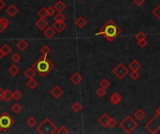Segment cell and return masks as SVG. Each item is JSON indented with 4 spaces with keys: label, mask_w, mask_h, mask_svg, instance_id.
Returning <instances> with one entry per match:
<instances>
[{
    "label": "cell",
    "mask_w": 160,
    "mask_h": 134,
    "mask_svg": "<svg viewBox=\"0 0 160 134\" xmlns=\"http://www.w3.org/2000/svg\"><path fill=\"white\" fill-rule=\"evenodd\" d=\"M123 30L112 21L109 20L101 28L100 30L95 34V37H103L108 42L111 43L113 40H115L121 34Z\"/></svg>",
    "instance_id": "cell-1"
},
{
    "label": "cell",
    "mask_w": 160,
    "mask_h": 134,
    "mask_svg": "<svg viewBox=\"0 0 160 134\" xmlns=\"http://www.w3.org/2000/svg\"><path fill=\"white\" fill-rule=\"evenodd\" d=\"M32 67L37 71V73L41 77H45L54 68V65L48 60L47 55H42V57L38 59L33 63Z\"/></svg>",
    "instance_id": "cell-2"
},
{
    "label": "cell",
    "mask_w": 160,
    "mask_h": 134,
    "mask_svg": "<svg viewBox=\"0 0 160 134\" xmlns=\"http://www.w3.org/2000/svg\"><path fill=\"white\" fill-rule=\"evenodd\" d=\"M121 129H123L125 133H132L138 128V122L131 115H126L119 124Z\"/></svg>",
    "instance_id": "cell-3"
},
{
    "label": "cell",
    "mask_w": 160,
    "mask_h": 134,
    "mask_svg": "<svg viewBox=\"0 0 160 134\" xmlns=\"http://www.w3.org/2000/svg\"><path fill=\"white\" fill-rule=\"evenodd\" d=\"M38 131L40 133H50V134H53V133H56L57 131V128L56 126L49 119V118H45L40 125L39 127L37 128Z\"/></svg>",
    "instance_id": "cell-4"
},
{
    "label": "cell",
    "mask_w": 160,
    "mask_h": 134,
    "mask_svg": "<svg viewBox=\"0 0 160 134\" xmlns=\"http://www.w3.org/2000/svg\"><path fill=\"white\" fill-rule=\"evenodd\" d=\"M14 125V119L7 113H3L0 115V128L3 131L9 129Z\"/></svg>",
    "instance_id": "cell-5"
},
{
    "label": "cell",
    "mask_w": 160,
    "mask_h": 134,
    "mask_svg": "<svg viewBox=\"0 0 160 134\" xmlns=\"http://www.w3.org/2000/svg\"><path fill=\"white\" fill-rule=\"evenodd\" d=\"M112 74L118 79H123L128 74V68H126L125 64L120 63L112 69Z\"/></svg>",
    "instance_id": "cell-6"
},
{
    "label": "cell",
    "mask_w": 160,
    "mask_h": 134,
    "mask_svg": "<svg viewBox=\"0 0 160 134\" xmlns=\"http://www.w3.org/2000/svg\"><path fill=\"white\" fill-rule=\"evenodd\" d=\"M122 96L120 95V93L119 92H117V91H115V92H113L112 94H111V96L110 97V102L113 104V105H118L120 102H121V101H122Z\"/></svg>",
    "instance_id": "cell-7"
},
{
    "label": "cell",
    "mask_w": 160,
    "mask_h": 134,
    "mask_svg": "<svg viewBox=\"0 0 160 134\" xmlns=\"http://www.w3.org/2000/svg\"><path fill=\"white\" fill-rule=\"evenodd\" d=\"M63 94H64V90L59 86H54L51 90V95L55 99H59Z\"/></svg>",
    "instance_id": "cell-8"
},
{
    "label": "cell",
    "mask_w": 160,
    "mask_h": 134,
    "mask_svg": "<svg viewBox=\"0 0 160 134\" xmlns=\"http://www.w3.org/2000/svg\"><path fill=\"white\" fill-rule=\"evenodd\" d=\"M6 13L10 16V17H14L19 13V9L14 6V5H10L7 9H6Z\"/></svg>",
    "instance_id": "cell-9"
},
{
    "label": "cell",
    "mask_w": 160,
    "mask_h": 134,
    "mask_svg": "<svg viewBox=\"0 0 160 134\" xmlns=\"http://www.w3.org/2000/svg\"><path fill=\"white\" fill-rule=\"evenodd\" d=\"M110 118H111V116H110L108 114L104 113V114L99 117L98 122H99V124H100L102 127H104V128H108V127H109V121H110Z\"/></svg>",
    "instance_id": "cell-10"
},
{
    "label": "cell",
    "mask_w": 160,
    "mask_h": 134,
    "mask_svg": "<svg viewBox=\"0 0 160 134\" xmlns=\"http://www.w3.org/2000/svg\"><path fill=\"white\" fill-rule=\"evenodd\" d=\"M54 29L56 31V33H62L65 28L67 27V24H65V22H54V25H53Z\"/></svg>",
    "instance_id": "cell-11"
},
{
    "label": "cell",
    "mask_w": 160,
    "mask_h": 134,
    "mask_svg": "<svg viewBox=\"0 0 160 134\" xmlns=\"http://www.w3.org/2000/svg\"><path fill=\"white\" fill-rule=\"evenodd\" d=\"M43 34L44 36L47 37V38H52L55 36L56 34V31L54 29V27L52 26H47L44 30H43Z\"/></svg>",
    "instance_id": "cell-12"
},
{
    "label": "cell",
    "mask_w": 160,
    "mask_h": 134,
    "mask_svg": "<svg viewBox=\"0 0 160 134\" xmlns=\"http://www.w3.org/2000/svg\"><path fill=\"white\" fill-rule=\"evenodd\" d=\"M70 81H71L74 85H79V84L82 83V76L78 72H75V73L70 76Z\"/></svg>",
    "instance_id": "cell-13"
},
{
    "label": "cell",
    "mask_w": 160,
    "mask_h": 134,
    "mask_svg": "<svg viewBox=\"0 0 160 134\" xmlns=\"http://www.w3.org/2000/svg\"><path fill=\"white\" fill-rule=\"evenodd\" d=\"M133 116H134V118H135L136 120H138V121H142V120L145 118L146 114L144 113V111H143L141 108H139V109H138V110L134 113Z\"/></svg>",
    "instance_id": "cell-14"
},
{
    "label": "cell",
    "mask_w": 160,
    "mask_h": 134,
    "mask_svg": "<svg viewBox=\"0 0 160 134\" xmlns=\"http://www.w3.org/2000/svg\"><path fill=\"white\" fill-rule=\"evenodd\" d=\"M128 68H129L131 71H139V70L142 68V65H141V63H139L137 60H134V61H132V62L129 63Z\"/></svg>",
    "instance_id": "cell-15"
},
{
    "label": "cell",
    "mask_w": 160,
    "mask_h": 134,
    "mask_svg": "<svg viewBox=\"0 0 160 134\" xmlns=\"http://www.w3.org/2000/svg\"><path fill=\"white\" fill-rule=\"evenodd\" d=\"M9 20L5 17H2V18H0V34H2L9 26Z\"/></svg>",
    "instance_id": "cell-16"
},
{
    "label": "cell",
    "mask_w": 160,
    "mask_h": 134,
    "mask_svg": "<svg viewBox=\"0 0 160 134\" xmlns=\"http://www.w3.org/2000/svg\"><path fill=\"white\" fill-rule=\"evenodd\" d=\"M36 26H37V28H39L40 30L43 31V30L48 26V22H47L45 19L40 18V20H38V21L36 22Z\"/></svg>",
    "instance_id": "cell-17"
},
{
    "label": "cell",
    "mask_w": 160,
    "mask_h": 134,
    "mask_svg": "<svg viewBox=\"0 0 160 134\" xmlns=\"http://www.w3.org/2000/svg\"><path fill=\"white\" fill-rule=\"evenodd\" d=\"M54 9L56 10L57 12H63V11L66 10V8H67L66 4L62 1V0H58V1L54 4Z\"/></svg>",
    "instance_id": "cell-18"
},
{
    "label": "cell",
    "mask_w": 160,
    "mask_h": 134,
    "mask_svg": "<svg viewBox=\"0 0 160 134\" xmlns=\"http://www.w3.org/2000/svg\"><path fill=\"white\" fill-rule=\"evenodd\" d=\"M75 24H76V26L80 29H82L86 24H87V21L82 17V16H80L79 18L76 19L75 21Z\"/></svg>",
    "instance_id": "cell-19"
},
{
    "label": "cell",
    "mask_w": 160,
    "mask_h": 134,
    "mask_svg": "<svg viewBox=\"0 0 160 134\" xmlns=\"http://www.w3.org/2000/svg\"><path fill=\"white\" fill-rule=\"evenodd\" d=\"M36 75H37V71H36L33 67H30V68H28V69H26V70L25 71V76H26L27 79L34 78Z\"/></svg>",
    "instance_id": "cell-20"
},
{
    "label": "cell",
    "mask_w": 160,
    "mask_h": 134,
    "mask_svg": "<svg viewBox=\"0 0 160 134\" xmlns=\"http://www.w3.org/2000/svg\"><path fill=\"white\" fill-rule=\"evenodd\" d=\"M16 47H17V49H18L19 50H21V51H25V50L28 48V43H27L26 40L21 39V40H19V41L17 42Z\"/></svg>",
    "instance_id": "cell-21"
},
{
    "label": "cell",
    "mask_w": 160,
    "mask_h": 134,
    "mask_svg": "<svg viewBox=\"0 0 160 134\" xmlns=\"http://www.w3.org/2000/svg\"><path fill=\"white\" fill-rule=\"evenodd\" d=\"M26 86H27L30 89H35L39 86V82H38L35 78H30V79L27 80Z\"/></svg>",
    "instance_id": "cell-22"
},
{
    "label": "cell",
    "mask_w": 160,
    "mask_h": 134,
    "mask_svg": "<svg viewBox=\"0 0 160 134\" xmlns=\"http://www.w3.org/2000/svg\"><path fill=\"white\" fill-rule=\"evenodd\" d=\"M19 72H20V68H19V66L16 65V63L10 66V68H9V73L12 76H17L19 74Z\"/></svg>",
    "instance_id": "cell-23"
},
{
    "label": "cell",
    "mask_w": 160,
    "mask_h": 134,
    "mask_svg": "<svg viewBox=\"0 0 160 134\" xmlns=\"http://www.w3.org/2000/svg\"><path fill=\"white\" fill-rule=\"evenodd\" d=\"M82 104H81L79 102H75L71 105V110H72L73 112H75V113H79V112H81V111H82Z\"/></svg>",
    "instance_id": "cell-24"
},
{
    "label": "cell",
    "mask_w": 160,
    "mask_h": 134,
    "mask_svg": "<svg viewBox=\"0 0 160 134\" xmlns=\"http://www.w3.org/2000/svg\"><path fill=\"white\" fill-rule=\"evenodd\" d=\"M38 15L40 17V18H42V19H46L47 17H49V15H48V11H47V9L46 8H41L39 11H38Z\"/></svg>",
    "instance_id": "cell-25"
},
{
    "label": "cell",
    "mask_w": 160,
    "mask_h": 134,
    "mask_svg": "<svg viewBox=\"0 0 160 134\" xmlns=\"http://www.w3.org/2000/svg\"><path fill=\"white\" fill-rule=\"evenodd\" d=\"M23 110V108H22V105L21 104H19L18 102H16V103H14L12 106V111L14 113V114H16V115H18L21 111Z\"/></svg>",
    "instance_id": "cell-26"
},
{
    "label": "cell",
    "mask_w": 160,
    "mask_h": 134,
    "mask_svg": "<svg viewBox=\"0 0 160 134\" xmlns=\"http://www.w3.org/2000/svg\"><path fill=\"white\" fill-rule=\"evenodd\" d=\"M152 14L157 19L160 21V4H158L153 11H152Z\"/></svg>",
    "instance_id": "cell-27"
},
{
    "label": "cell",
    "mask_w": 160,
    "mask_h": 134,
    "mask_svg": "<svg viewBox=\"0 0 160 134\" xmlns=\"http://www.w3.org/2000/svg\"><path fill=\"white\" fill-rule=\"evenodd\" d=\"M1 50L2 51H3V53L5 54V56H7V55H9L11 52H12V48H11V46L10 45H8V44H5V45H3L2 47H1Z\"/></svg>",
    "instance_id": "cell-28"
},
{
    "label": "cell",
    "mask_w": 160,
    "mask_h": 134,
    "mask_svg": "<svg viewBox=\"0 0 160 134\" xmlns=\"http://www.w3.org/2000/svg\"><path fill=\"white\" fill-rule=\"evenodd\" d=\"M12 99H13L12 92L10 89H5V100L4 101L7 102H10Z\"/></svg>",
    "instance_id": "cell-29"
},
{
    "label": "cell",
    "mask_w": 160,
    "mask_h": 134,
    "mask_svg": "<svg viewBox=\"0 0 160 134\" xmlns=\"http://www.w3.org/2000/svg\"><path fill=\"white\" fill-rule=\"evenodd\" d=\"M54 22H65L66 21V16L62 12H57V14L54 18Z\"/></svg>",
    "instance_id": "cell-30"
},
{
    "label": "cell",
    "mask_w": 160,
    "mask_h": 134,
    "mask_svg": "<svg viewBox=\"0 0 160 134\" xmlns=\"http://www.w3.org/2000/svg\"><path fill=\"white\" fill-rule=\"evenodd\" d=\"M110 86H111V82H110V80L107 79V78H103V79L99 82V87H101V88L108 89Z\"/></svg>",
    "instance_id": "cell-31"
},
{
    "label": "cell",
    "mask_w": 160,
    "mask_h": 134,
    "mask_svg": "<svg viewBox=\"0 0 160 134\" xmlns=\"http://www.w3.org/2000/svg\"><path fill=\"white\" fill-rule=\"evenodd\" d=\"M26 125L29 126L30 128H34L36 125H37V119L33 116L29 117L27 120H26Z\"/></svg>",
    "instance_id": "cell-32"
},
{
    "label": "cell",
    "mask_w": 160,
    "mask_h": 134,
    "mask_svg": "<svg viewBox=\"0 0 160 134\" xmlns=\"http://www.w3.org/2000/svg\"><path fill=\"white\" fill-rule=\"evenodd\" d=\"M106 89H104V88H101V87H99L96 90V94L98 96V97H100V98H102V97H104L105 95H106Z\"/></svg>",
    "instance_id": "cell-33"
},
{
    "label": "cell",
    "mask_w": 160,
    "mask_h": 134,
    "mask_svg": "<svg viewBox=\"0 0 160 134\" xmlns=\"http://www.w3.org/2000/svg\"><path fill=\"white\" fill-rule=\"evenodd\" d=\"M40 51L42 53V55H48L51 52V49L48 45H44L42 46V48L40 49Z\"/></svg>",
    "instance_id": "cell-34"
},
{
    "label": "cell",
    "mask_w": 160,
    "mask_h": 134,
    "mask_svg": "<svg viewBox=\"0 0 160 134\" xmlns=\"http://www.w3.org/2000/svg\"><path fill=\"white\" fill-rule=\"evenodd\" d=\"M140 76V75L139 74V71H132L130 74H129V77L132 79V80H137L139 79Z\"/></svg>",
    "instance_id": "cell-35"
},
{
    "label": "cell",
    "mask_w": 160,
    "mask_h": 134,
    "mask_svg": "<svg viewBox=\"0 0 160 134\" xmlns=\"http://www.w3.org/2000/svg\"><path fill=\"white\" fill-rule=\"evenodd\" d=\"M11 60L12 61V63H19V62H20V60H21V56H20L18 53H13V54L12 55Z\"/></svg>",
    "instance_id": "cell-36"
},
{
    "label": "cell",
    "mask_w": 160,
    "mask_h": 134,
    "mask_svg": "<svg viewBox=\"0 0 160 134\" xmlns=\"http://www.w3.org/2000/svg\"><path fill=\"white\" fill-rule=\"evenodd\" d=\"M56 133H58V134H68V133H69V130H68L65 126H62V127H60V128L57 129Z\"/></svg>",
    "instance_id": "cell-37"
},
{
    "label": "cell",
    "mask_w": 160,
    "mask_h": 134,
    "mask_svg": "<svg viewBox=\"0 0 160 134\" xmlns=\"http://www.w3.org/2000/svg\"><path fill=\"white\" fill-rule=\"evenodd\" d=\"M135 37H136V39H137V41H138V40H141V39H146L147 37H146V35H145L143 32L140 31V32H139V33L136 35Z\"/></svg>",
    "instance_id": "cell-38"
},
{
    "label": "cell",
    "mask_w": 160,
    "mask_h": 134,
    "mask_svg": "<svg viewBox=\"0 0 160 134\" xmlns=\"http://www.w3.org/2000/svg\"><path fill=\"white\" fill-rule=\"evenodd\" d=\"M12 95H13V99H14L15 101H17V102H18V101L22 98V96H23L22 93H21L19 90H15V91L12 93Z\"/></svg>",
    "instance_id": "cell-39"
},
{
    "label": "cell",
    "mask_w": 160,
    "mask_h": 134,
    "mask_svg": "<svg viewBox=\"0 0 160 134\" xmlns=\"http://www.w3.org/2000/svg\"><path fill=\"white\" fill-rule=\"evenodd\" d=\"M47 11H48V15H49V17H52V16H54V15L55 14L56 10L54 9V7H49V8L47 9Z\"/></svg>",
    "instance_id": "cell-40"
},
{
    "label": "cell",
    "mask_w": 160,
    "mask_h": 134,
    "mask_svg": "<svg viewBox=\"0 0 160 134\" xmlns=\"http://www.w3.org/2000/svg\"><path fill=\"white\" fill-rule=\"evenodd\" d=\"M116 125H117V121L113 117H111L110 118V121H109V127L112 128H115Z\"/></svg>",
    "instance_id": "cell-41"
},
{
    "label": "cell",
    "mask_w": 160,
    "mask_h": 134,
    "mask_svg": "<svg viewBox=\"0 0 160 134\" xmlns=\"http://www.w3.org/2000/svg\"><path fill=\"white\" fill-rule=\"evenodd\" d=\"M138 45L139 46V48H145L148 45V42L146 41V39L138 40Z\"/></svg>",
    "instance_id": "cell-42"
},
{
    "label": "cell",
    "mask_w": 160,
    "mask_h": 134,
    "mask_svg": "<svg viewBox=\"0 0 160 134\" xmlns=\"http://www.w3.org/2000/svg\"><path fill=\"white\" fill-rule=\"evenodd\" d=\"M144 1H145V0H133L134 4H135L137 7H141V6L144 4Z\"/></svg>",
    "instance_id": "cell-43"
},
{
    "label": "cell",
    "mask_w": 160,
    "mask_h": 134,
    "mask_svg": "<svg viewBox=\"0 0 160 134\" xmlns=\"http://www.w3.org/2000/svg\"><path fill=\"white\" fill-rule=\"evenodd\" d=\"M5 100V89H0V102Z\"/></svg>",
    "instance_id": "cell-44"
},
{
    "label": "cell",
    "mask_w": 160,
    "mask_h": 134,
    "mask_svg": "<svg viewBox=\"0 0 160 134\" xmlns=\"http://www.w3.org/2000/svg\"><path fill=\"white\" fill-rule=\"evenodd\" d=\"M5 6H6L5 2L3 1V0H0V11H2L5 8Z\"/></svg>",
    "instance_id": "cell-45"
},
{
    "label": "cell",
    "mask_w": 160,
    "mask_h": 134,
    "mask_svg": "<svg viewBox=\"0 0 160 134\" xmlns=\"http://www.w3.org/2000/svg\"><path fill=\"white\" fill-rule=\"evenodd\" d=\"M5 57V54L3 53V51L1 50H0V60H1V59H3Z\"/></svg>",
    "instance_id": "cell-46"
},
{
    "label": "cell",
    "mask_w": 160,
    "mask_h": 134,
    "mask_svg": "<svg viewBox=\"0 0 160 134\" xmlns=\"http://www.w3.org/2000/svg\"><path fill=\"white\" fill-rule=\"evenodd\" d=\"M156 115H158L159 117H160V106L157 108V110H156Z\"/></svg>",
    "instance_id": "cell-47"
},
{
    "label": "cell",
    "mask_w": 160,
    "mask_h": 134,
    "mask_svg": "<svg viewBox=\"0 0 160 134\" xmlns=\"http://www.w3.org/2000/svg\"><path fill=\"white\" fill-rule=\"evenodd\" d=\"M1 131H2V129H1V128H0V132H1Z\"/></svg>",
    "instance_id": "cell-48"
},
{
    "label": "cell",
    "mask_w": 160,
    "mask_h": 134,
    "mask_svg": "<svg viewBox=\"0 0 160 134\" xmlns=\"http://www.w3.org/2000/svg\"><path fill=\"white\" fill-rule=\"evenodd\" d=\"M78 1H82V0H78Z\"/></svg>",
    "instance_id": "cell-49"
}]
</instances>
